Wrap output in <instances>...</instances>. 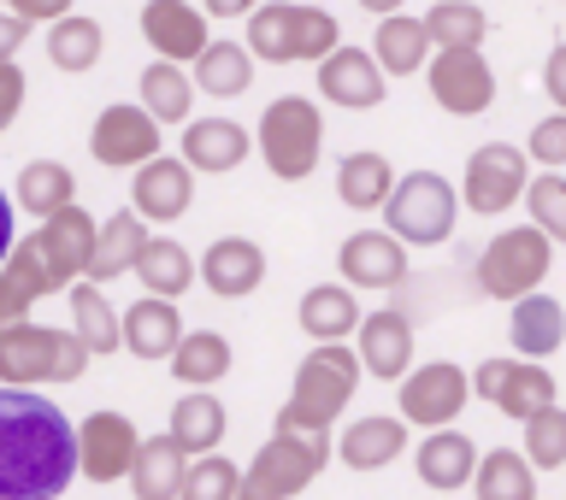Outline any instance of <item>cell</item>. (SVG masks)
<instances>
[{
	"instance_id": "cell-1",
	"label": "cell",
	"mask_w": 566,
	"mask_h": 500,
	"mask_svg": "<svg viewBox=\"0 0 566 500\" xmlns=\"http://www.w3.org/2000/svg\"><path fill=\"white\" fill-rule=\"evenodd\" d=\"M77 477V424L35 389H0V500H60Z\"/></svg>"
},
{
	"instance_id": "cell-2",
	"label": "cell",
	"mask_w": 566,
	"mask_h": 500,
	"mask_svg": "<svg viewBox=\"0 0 566 500\" xmlns=\"http://www.w3.org/2000/svg\"><path fill=\"white\" fill-rule=\"evenodd\" d=\"M88 247H95V219H88L83 206H65V212H53L42 230H30V236L7 254L0 272H7L30 300H42V295H60L71 283H83Z\"/></svg>"
},
{
	"instance_id": "cell-3",
	"label": "cell",
	"mask_w": 566,
	"mask_h": 500,
	"mask_svg": "<svg viewBox=\"0 0 566 500\" xmlns=\"http://www.w3.org/2000/svg\"><path fill=\"white\" fill-rule=\"evenodd\" d=\"M360 389V360L354 348H313L295 365V395L283 401L277 430L283 436H331V418H343V406Z\"/></svg>"
},
{
	"instance_id": "cell-4",
	"label": "cell",
	"mask_w": 566,
	"mask_h": 500,
	"mask_svg": "<svg viewBox=\"0 0 566 500\" xmlns=\"http://www.w3.org/2000/svg\"><path fill=\"white\" fill-rule=\"evenodd\" d=\"M336 18L325 7H301V0H272V7L248 12V60L265 65H318L336 53Z\"/></svg>"
},
{
	"instance_id": "cell-5",
	"label": "cell",
	"mask_w": 566,
	"mask_h": 500,
	"mask_svg": "<svg viewBox=\"0 0 566 500\" xmlns=\"http://www.w3.org/2000/svg\"><path fill=\"white\" fill-rule=\"evenodd\" d=\"M254 148L265 159V171L277 183H307L318 171V153H325V118H318V100L307 95H283L260 113Z\"/></svg>"
},
{
	"instance_id": "cell-6",
	"label": "cell",
	"mask_w": 566,
	"mask_h": 500,
	"mask_svg": "<svg viewBox=\"0 0 566 500\" xmlns=\"http://www.w3.org/2000/svg\"><path fill=\"white\" fill-rule=\"evenodd\" d=\"M88 371V353L71 330L48 325H18L0 330V383L7 389H35V383H77Z\"/></svg>"
},
{
	"instance_id": "cell-7",
	"label": "cell",
	"mask_w": 566,
	"mask_h": 500,
	"mask_svg": "<svg viewBox=\"0 0 566 500\" xmlns=\"http://www.w3.org/2000/svg\"><path fill=\"white\" fill-rule=\"evenodd\" d=\"M454 189H449V177H437V171H407L396 177V189H389V201H384V219L389 230L384 236H396L401 247H442L454 236Z\"/></svg>"
},
{
	"instance_id": "cell-8",
	"label": "cell",
	"mask_w": 566,
	"mask_h": 500,
	"mask_svg": "<svg viewBox=\"0 0 566 500\" xmlns=\"http://www.w3.org/2000/svg\"><path fill=\"white\" fill-rule=\"evenodd\" d=\"M325 459H331V436H283L277 430L242 466L237 500H295L318 471H325Z\"/></svg>"
},
{
	"instance_id": "cell-9",
	"label": "cell",
	"mask_w": 566,
	"mask_h": 500,
	"mask_svg": "<svg viewBox=\"0 0 566 500\" xmlns=\"http://www.w3.org/2000/svg\"><path fill=\"white\" fill-rule=\"evenodd\" d=\"M548 259H555V247H548L537 230H502L484 254H478V289L490 300H525L543 289L548 277Z\"/></svg>"
},
{
	"instance_id": "cell-10",
	"label": "cell",
	"mask_w": 566,
	"mask_h": 500,
	"mask_svg": "<svg viewBox=\"0 0 566 500\" xmlns=\"http://www.w3.org/2000/svg\"><path fill=\"white\" fill-rule=\"evenodd\" d=\"M525 183H531V159L513 141H484V148H472L467 183H460L454 201H467L478 219H502L507 206H520Z\"/></svg>"
},
{
	"instance_id": "cell-11",
	"label": "cell",
	"mask_w": 566,
	"mask_h": 500,
	"mask_svg": "<svg viewBox=\"0 0 566 500\" xmlns=\"http://www.w3.org/2000/svg\"><path fill=\"white\" fill-rule=\"evenodd\" d=\"M472 395L478 401H490L502 418H537L555 406V371H543V365H525V360H484L472 371Z\"/></svg>"
},
{
	"instance_id": "cell-12",
	"label": "cell",
	"mask_w": 566,
	"mask_h": 500,
	"mask_svg": "<svg viewBox=\"0 0 566 500\" xmlns=\"http://www.w3.org/2000/svg\"><path fill=\"white\" fill-rule=\"evenodd\" d=\"M159 124L142 113L136 100H118L106 106V113L95 118V130H88V153H95V166L106 171H142L148 159H159Z\"/></svg>"
},
{
	"instance_id": "cell-13",
	"label": "cell",
	"mask_w": 566,
	"mask_h": 500,
	"mask_svg": "<svg viewBox=\"0 0 566 500\" xmlns=\"http://www.w3.org/2000/svg\"><path fill=\"white\" fill-rule=\"evenodd\" d=\"M467 401H472V383L449 360H431L424 371L401 377V424H419V430H454Z\"/></svg>"
},
{
	"instance_id": "cell-14",
	"label": "cell",
	"mask_w": 566,
	"mask_h": 500,
	"mask_svg": "<svg viewBox=\"0 0 566 500\" xmlns=\"http://www.w3.org/2000/svg\"><path fill=\"white\" fill-rule=\"evenodd\" d=\"M136 448H142V436H136V424L124 413H88L77 424V477H88L95 489L124 483Z\"/></svg>"
},
{
	"instance_id": "cell-15",
	"label": "cell",
	"mask_w": 566,
	"mask_h": 500,
	"mask_svg": "<svg viewBox=\"0 0 566 500\" xmlns=\"http://www.w3.org/2000/svg\"><path fill=\"white\" fill-rule=\"evenodd\" d=\"M424 83H431V100L449 118H478L495 100V71L484 53H431Z\"/></svg>"
},
{
	"instance_id": "cell-16",
	"label": "cell",
	"mask_w": 566,
	"mask_h": 500,
	"mask_svg": "<svg viewBox=\"0 0 566 500\" xmlns=\"http://www.w3.org/2000/svg\"><path fill=\"white\" fill-rule=\"evenodd\" d=\"M142 35L159 53V65H177V71H189L212 42L201 7H189V0H148L142 7Z\"/></svg>"
},
{
	"instance_id": "cell-17",
	"label": "cell",
	"mask_w": 566,
	"mask_h": 500,
	"mask_svg": "<svg viewBox=\"0 0 566 500\" xmlns=\"http://www.w3.org/2000/svg\"><path fill=\"white\" fill-rule=\"evenodd\" d=\"M354 360H360V377L378 383H401L413 371V325L401 312H371L354 330Z\"/></svg>"
},
{
	"instance_id": "cell-18",
	"label": "cell",
	"mask_w": 566,
	"mask_h": 500,
	"mask_svg": "<svg viewBox=\"0 0 566 500\" xmlns=\"http://www.w3.org/2000/svg\"><path fill=\"white\" fill-rule=\"evenodd\" d=\"M336 272L348 283L343 289H401L407 283V247L384 230H354L336 254Z\"/></svg>"
},
{
	"instance_id": "cell-19",
	"label": "cell",
	"mask_w": 566,
	"mask_h": 500,
	"mask_svg": "<svg viewBox=\"0 0 566 500\" xmlns=\"http://www.w3.org/2000/svg\"><path fill=\"white\" fill-rule=\"evenodd\" d=\"M195 206V177L184 159H148V166L136 171V183H130V212L136 219H148V224H177L184 212Z\"/></svg>"
},
{
	"instance_id": "cell-20",
	"label": "cell",
	"mask_w": 566,
	"mask_h": 500,
	"mask_svg": "<svg viewBox=\"0 0 566 500\" xmlns=\"http://www.w3.org/2000/svg\"><path fill=\"white\" fill-rule=\"evenodd\" d=\"M318 95L343 106V113H371V106H384L389 88L366 47H336L331 60H318Z\"/></svg>"
},
{
	"instance_id": "cell-21",
	"label": "cell",
	"mask_w": 566,
	"mask_h": 500,
	"mask_svg": "<svg viewBox=\"0 0 566 500\" xmlns=\"http://www.w3.org/2000/svg\"><path fill=\"white\" fill-rule=\"evenodd\" d=\"M195 277H201L219 300H242L265 283V254H260V242H248V236H219L201 254V265H195Z\"/></svg>"
},
{
	"instance_id": "cell-22",
	"label": "cell",
	"mask_w": 566,
	"mask_h": 500,
	"mask_svg": "<svg viewBox=\"0 0 566 500\" xmlns=\"http://www.w3.org/2000/svg\"><path fill=\"white\" fill-rule=\"evenodd\" d=\"M507 336H513V353H520L525 365H543L548 353H560V342H566V307L555 295H543V289L513 300Z\"/></svg>"
},
{
	"instance_id": "cell-23",
	"label": "cell",
	"mask_w": 566,
	"mask_h": 500,
	"mask_svg": "<svg viewBox=\"0 0 566 500\" xmlns=\"http://www.w3.org/2000/svg\"><path fill=\"white\" fill-rule=\"evenodd\" d=\"M248 153H254V136H248L237 118H189V130H184L189 177L195 171H237Z\"/></svg>"
},
{
	"instance_id": "cell-24",
	"label": "cell",
	"mask_w": 566,
	"mask_h": 500,
	"mask_svg": "<svg viewBox=\"0 0 566 500\" xmlns=\"http://www.w3.org/2000/svg\"><path fill=\"white\" fill-rule=\"evenodd\" d=\"M184 342V318L171 300H148L142 295L130 312H118V348H130L136 360H171Z\"/></svg>"
},
{
	"instance_id": "cell-25",
	"label": "cell",
	"mask_w": 566,
	"mask_h": 500,
	"mask_svg": "<svg viewBox=\"0 0 566 500\" xmlns=\"http://www.w3.org/2000/svg\"><path fill=\"white\" fill-rule=\"evenodd\" d=\"M407 454V424L389 418V413H371V418H354L343 442H336V459L348 471H384Z\"/></svg>"
},
{
	"instance_id": "cell-26",
	"label": "cell",
	"mask_w": 566,
	"mask_h": 500,
	"mask_svg": "<svg viewBox=\"0 0 566 500\" xmlns=\"http://www.w3.org/2000/svg\"><path fill=\"white\" fill-rule=\"evenodd\" d=\"M301 330L313 336V348H343L354 330H360V300H354V289H343V283H318V289L301 295Z\"/></svg>"
},
{
	"instance_id": "cell-27",
	"label": "cell",
	"mask_w": 566,
	"mask_h": 500,
	"mask_svg": "<svg viewBox=\"0 0 566 500\" xmlns=\"http://www.w3.org/2000/svg\"><path fill=\"white\" fill-rule=\"evenodd\" d=\"M171 377L184 383V395H212V383L230 377V365H237V353L219 330H184V342L171 353Z\"/></svg>"
},
{
	"instance_id": "cell-28",
	"label": "cell",
	"mask_w": 566,
	"mask_h": 500,
	"mask_svg": "<svg viewBox=\"0 0 566 500\" xmlns=\"http://www.w3.org/2000/svg\"><path fill=\"white\" fill-rule=\"evenodd\" d=\"M142 247H148V236H142V219L130 206L113 212L101 230H95V247H88V265H83V283H113L124 272H136V259H142Z\"/></svg>"
},
{
	"instance_id": "cell-29",
	"label": "cell",
	"mask_w": 566,
	"mask_h": 500,
	"mask_svg": "<svg viewBox=\"0 0 566 500\" xmlns=\"http://www.w3.org/2000/svg\"><path fill=\"white\" fill-rule=\"evenodd\" d=\"M413 471H419V483H424V489H437V494L467 489V483H472V471H478L472 436H460V430H431V436L419 442V454H413Z\"/></svg>"
},
{
	"instance_id": "cell-30",
	"label": "cell",
	"mask_w": 566,
	"mask_h": 500,
	"mask_svg": "<svg viewBox=\"0 0 566 500\" xmlns=\"http://www.w3.org/2000/svg\"><path fill=\"white\" fill-rule=\"evenodd\" d=\"M184 477H189V459L171 436H142V448L130 459V494L136 500H177L184 494Z\"/></svg>"
},
{
	"instance_id": "cell-31",
	"label": "cell",
	"mask_w": 566,
	"mask_h": 500,
	"mask_svg": "<svg viewBox=\"0 0 566 500\" xmlns=\"http://www.w3.org/2000/svg\"><path fill=\"white\" fill-rule=\"evenodd\" d=\"M419 24H424V42H431V53H484L490 12L472 7V0H437V7L424 12Z\"/></svg>"
},
{
	"instance_id": "cell-32",
	"label": "cell",
	"mask_w": 566,
	"mask_h": 500,
	"mask_svg": "<svg viewBox=\"0 0 566 500\" xmlns=\"http://www.w3.org/2000/svg\"><path fill=\"white\" fill-rule=\"evenodd\" d=\"M136 277H142V295L148 300H171L177 307V295H189V283H195V259H189L184 242L148 236V247H142V259H136Z\"/></svg>"
},
{
	"instance_id": "cell-33",
	"label": "cell",
	"mask_w": 566,
	"mask_h": 500,
	"mask_svg": "<svg viewBox=\"0 0 566 500\" xmlns=\"http://www.w3.org/2000/svg\"><path fill=\"white\" fill-rule=\"evenodd\" d=\"M224 430H230V418H224V401L219 395H184V401L171 406V424H166V436L184 448V459L189 454L207 459L224 442Z\"/></svg>"
},
{
	"instance_id": "cell-34",
	"label": "cell",
	"mask_w": 566,
	"mask_h": 500,
	"mask_svg": "<svg viewBox=\"0 0 566 500\" xmlns=\"http://www.w3.org/2000/svg\"><path fill=\"white\" fill-rule=\"evenodd\" d=\"M189 83H195V95L237 100V95H248V83H254V60H248L242 42H207V53L189 71Z\"/></svg>"
},
{
	"instance_id": "cell-35",
	"label": "cell",
	"mask_w": 566,
	"mask_h": 500,
	"mask_svg": "<svg viewBox=\"0 0 566 500\" xmlns=\"http://www.w3.org/2000/svg\"><path fill=\"white\" fill-rule=\"evenodd\" d=\"M389 189H396V166H389L378 148H360L336 166V194H343V206H354V212H378L389 201Z\"/></svg>"
},
{
	"instance_id": "cell-36",
	"label": "cell",
	"mask_w": 566,
	"mask_h": 500,
	"mask_svg": "<svg viewBox=\"0 0 566 500\" xmlns=\"http://www.w3.org/2000/svg\"><path fill=\"white\" fill-rule=\"evenodd\" d=\"M18 206H24L35 224H48L53 212L77 206V183H71V166H60V159H30V166L18 171Z\"/></svg>"
},
{
	"instance_id": "cell-37",
	"label": "cell",
	"mask_w": 566,
	"mask_h": 500,
	"mask_svg": "<svg viewBox=\"0 0 566 500\" xmlns=\"http://www.w3.org/2000/svg\"><path fill=\"white\" fill-rule=\"evenodd\" d=\"M371 65L384 71V77H413V71H424V53H431V42H424V24L407 12H389L378 35H371Z\"/></svg>"
},
{
	"instance_id": "cell-38",
	"label": "cell",
	"mask_w": 566,
	"mask_h": 500,
	"mask_svg": "<svg viewBox=\"0 0 566 500\" xmlns=\"http://www.w3.org/2000/svg\"><path fill=\"white\" fill-rule=\"evenodd\" d=\"M71 336L83 342L88 360H106V353H118V312H113V300H106L95 283H71Z\"/></svg>"
},
{
	"instance_id": "cell-39",
	"label": "cell",
	"mask_w": 566,
	"mask_h": 500,
	"mask_svg": "<svg viewBox=\"0 0 566 500\" xmlns=\"http://www.w3.org/2000/svg\"><path fill=\"white\" fill-rule=\"evenodd\" d=\"M101 47H106V35H101L95 18H83V12H71V18H60V24L48 30V65L65 71V77H77V71H95Z\"/></svg>"
},
{
	"instance_id": "cell-40",
	"label": "cell",
	"mask_w": 566,
	"mask_h": 500,
	"mask_svg": "<svg viewBox=\"0 0 566 500\" xmlns=\"http://www.w3.org/2000/svg\"><path fill=\"white\" fill-rule=\"evenodd\" d=\"M472 489H478V500H537V471L513 448H495V454H478Z\"/></svg>"
},
{
	"instance_id": "cell-41",
	"label": "cell",
	"mask_w": 566,
	"mask_h": 500,
	"mask_svg": "<svg viewBox=\"0 0 566 500\" xmlns=\"http://www.w3.org/2000/svg\"><path fill=\"white\" fill-rule=\"evenodd\" d=\"M142 113H148L154 124H189V100H195V83H189V71H177V65H148L142 71Z\"/></svg>"
},
{
	"instance_id": "cell-42",
	"label": "cell",
	"mask_w": 566,
	"mask_h": 500,
	"mask_svg": "<svg viewBox=\"0 0 566 500\" xmlns=\"http://www.w3.org/2000/svg\"><path fill=\"white\" fill-rule=\"evenodd\" d=\"M525 206H531V230H537L548 247L566 242V177H555V171L531 177V183H525Z\"/></svg>"
},
{
	"instance_id": "cell-43",
	"label": "cell",
	"mask_w": 566,
	"mask_h": 500,
	"mask_svg": "<svg viewBox=\"0 0 566 500\" xmlns=\"http://www.w3.org/2000/svg\"><path fill=\"white\" fill-rule=\"evenodd\" d=\"M525 466L531 471H555L566 466V406H548V413H537L525 424Z\"/></svg>"
},
{
	"instance_id": "cell-44",
	"label": "cell",
	"mask_w": 566,
	"mask_h": 500,
	"mask_svg": "<svg viewBox=\"0 0 566 500\" xmlns=\"http://www.w3.org/2000/svg\"><path fill=\"white\" fill-rule=\"evenodd\" d=\"M237 483H242V471L230 466V459L207 454V459H195V466H189L184 494H177V500H237Z\"/></svg>"
},
{
	"instance_id": "cell-45",
	"label": "cell",
	"mask_w": 566,
	"mask_h": 500,
	"mask_svg": "<svg viewBox=\"0 0 566 500\" xmlns=\"http://www.w3.org/2000/svg\"><path fill=\"white\" fill-rule=\"evenodd\" d=\"M525 159H537V166H548V171H566V118L560 113H548L543 124H537V130H531V141H525V148H520Z\"/></svg>"
},
{
	"instance_id": "cell-46",
	"label": "cell",
	"mask_w": 566,
	"mask_h": 500,
	"mask_svg": "<svg viewBox=\"0 0 566 500\" xmlns=\"http://www.w3.org/2000/svg\"><path fill=\"white\" fill-rule=\"evenodd\" d=\"M24 71H18V60H0V130H12V118L24 113Z\"/></svg>"
},
{
	"instance_id": "cell-47",
	"label": "cell",
	"mask_w": 566,
	"mask_h": 500,
	"mask_svg": "<svg viewBox=\"0 0 566 500\" xmlns=\"http://www.w3.org/2000/svg\"><path fill=\"white\" fill-rule=\"evenodd\" d=\"M7 18H12V24H60V18H71V0H18V7H7Z\"/></svg>"
},
{
	"instance_id": "cell-48",
	"label": "cell",
	"mask_w": 566,
	"mask_h": 500,
	"mask_svg": "<svg viewBox=\"0 0 566 500\" xmlns=\"http://www.w3.org/2000/svg\"><path fill=\"white\" fill-rule=\"evenodd\" d=\"M30 307H35V300H30L24 289H18V283H12L7 272H0V330H18V325H30Z\"/></svg>"
},
{
	"instance_id": "cell-49",
	"label": "cell",
	"mask_w": 566,
	"mask_h": 500,
	"mask_svg": "<svg viewBox=\"0 0 566 500\" xmlns=\"http://www.w3.org/2000/svg\"><path fill=\"white\" fill-rule=\"evenodd\" d=\"M543 95L555 100V113L566 118V42L548 47V60H543Z\"/></svg>"
},
{
	"instance_id": "cell-50",
	"label": "cell",
	"mask_w": 566,
	"mask_h": 500,
	"mask_svg": "<svg viewBox=\"0 0 566 500\" xmlns=\"http://www.w3.org/2000/svg\"><path fill=\"white\" fill-rule=\"evenodd\" d=\"M12 247H18V224H12V201L0 194V265H7Z\"/></svg>"
},
{
	"instance_id": "cell-51",
	"label": "cell",
	"mask_w": 566,
	"mask_h": 500,
	"mask_svg": "<svg viewBox=\"0 0 566 500\" xmlns=\"http://www.w3.org/2000/svg\"><path fill=\"white\" fill-rule=\"evenodd\" d=\"M24 24H12V18L7 12H0V60H12V53H18V42H24Z\"/></svg>"
}]
</instances>
